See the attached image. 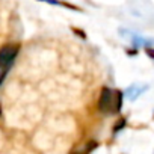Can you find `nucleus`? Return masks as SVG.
<instances>
[{"label": "nucleus", "instance_id": "f257e3e1", "mask_svg": "<svg viewBox=\"0 0 154 154\" xmlns=\"http://www.w3.org/2000/svg\"><path fill=\"white\" fill-rule=\"evenodd\" d=\"M122 106V94L119 91L110 89V88H103L98 100V109L103 113H118Z\"/></svg>", "mask_w": 154, "mask_h": 154}, {"label": "nucleus", "instance_id": "f03ea898", "mask_svg": "<svg viewBox=\"0 0 154 154\" xmlns=\"http://www.w3.org/2000/svg\"><path fill=\"white\" fill-rule=\"evenodd\" d=\"M18 53V48L15 45H5L3 48H0V68H6L12 63Z\"/></svg>", "mask_w": 154, "mask_h": 154}]
</instances>
